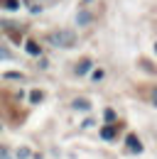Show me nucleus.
Instances as JSON below:
<instances>
[{
  "label": "nucleus",
  "mask_w": 157,
  "mask_h": 159,
  "mask_svg": "<svg viewBox=\"0 0 157 159\" xmlns=\"http://www.w3.org/2000/svg\"><path fill=\"white\" fill-rule=\"evenodd\" d=\"M49 42H52L54 47H74L76 34L69 32V30H59V32H52V34H49Z\"/></svg>",
  "instance_id": "nucleus-1"
},
{
  "label": "nucleus",
  "mask_w": 157,
  "mask_h": 159,
  "mask_svg": "<svg viewBox=\"0 0 157 159\" xmlns=\"http://www.w3.org/2000/svg\"><path fill=\"white\" fill-rule=\"evenodd\" d=\"M128 147H130L133 152H142V144H140V139H137L135 135H130V137H128Z\"/></svg>",
  "instance_id": "nucleus-2"
},
{
  "label": "nucleus",
  "mask_w": 157,
  "mask_h": 159,
  "mask_svg": "<svg viewBox=\"0 0 157 159\" xmlns=\"http://www.w3.org/2000/svg\"><path fill=\"white\" fill-rule=\"evenodd\" d=\"M101 137L103 139H113L116 137V130H113V127H103V130H101Z\"/></svg>",
  "instance_id": "nucleus-3"
},
{
  "label": "nucleus",
  "mask_w": 157,
  "mask_h": 159,
  "mask_svg": "<svg viewBox=\"0 0 157 159\" xmlns=\"http://www.w3.org/2000/svg\"><path fill=\"white\" fill-rule=\"evenodd\" d=\"M88 69H91V61L86 59V61H81V64H78V66H76V74H86Z\"/></svg>",
  "instance_id": "nucleus-4"
},
{
  "label": "nucleus",
  "mask_w": 157,
  "mask_h": 159,
  "mask_svg": "<svg viewBox=\"0 0 157 159\" xmlns=\"http://www.w3.org/2000/svg\"><path fill=\"white\" fill-rule=\"evenodd\" d=\"M27 52H30V54H39V47L35 42H27Z\"/></svg>",
  "instance_id": "nucleus-5"
},
{
  "label": "nucleus",
  "mask_w": 157,
  "mask_h": 159,
  "mask_svg": "<svg viewBox=\"0 0 157 159\" xmlns=\"http://www.w3.org/2000/svg\"><path fill=\"white\" fill-rule=\"evenodd\" d=\"M5 7L7 10H17V0H5Z\"/></svg>",
  "instance_id": "nucleus-6"
},
{
  "label": "nucleus",
  "mask_w": 157,
  "mask_h": 159,
  "mask_svg": "<svg viewBox=\"0 0 157 159\" xmlns=\"http://www.w3.org/2000/svg\"><path fill=\"white\" fill-rule=\"evenodd\" d=\"M103 115H106V120H108V122H113V120H116V113H113V110H106Z\"/></svg>",
  "instance_id": "nucleus-7"
},
{
  "label": "nucleus",
  "mask_w": 157,
  "mask_h": 159,
  "mask_svg": "<svg viewBox=\"0 0 157 159\" xmlns=\"http://www.w3.org/2000/svg\"><path fill=\"white\" fill-rule=\"evenodd\" d=\"M30 98H32V103H39V100H42V93H39V91H35Z\"/></svg>",
  "instance_id": "nucleus-8"
},
{
  "label": "nucleus",
  "mask_w": 157,
  "mask_h": 159,
  "mask_svg": "<svg viewBox=\"0 0 157 159\" xmlns=\"http://www.w3.org/2000/svg\"><path fill=\"white\" fill-rule=\"evenodd\" d=\"M86 22H88V15H86V12H81V15H78V25H86Z\"/></svg>",
  "instance_id": "nucleus-9"
},
{
  "label": "nucleus",
  "mask_w": 157,
  "mask_h": 159,
  "mask_svg": "<svg viewBox=\"0 0 157 159\" xmlns=\"http://www.w3.org/2000/svg\"><path fill=\"white\" fill-rule=\"evenodd\" d=\"M74 108H88V103H86V100H76V103H74Z\"/></svg>",
  "instance_id": "nucleus-10"
},
{
  "label": "nucleus",
  "mask_w": 157,
  "mask_h": 159,
  "mask_svg": "<svg viewBox=\"0 0 157 159\" xmlns=\"http://www.w3.org/2000/svg\"><path fill=\"white\" fill-rule=\"evenodd\" d=\"M152 100H155V105H157V88H155V98H152Z\"/></svg>",
  "instance_id": "nucleus-11"
},
{
  "label": "nucleus",
  "mask_w": 157,
  "mask_h": 159,
  "mask_svg": "<svg viewBox=\"0 0 157 159\" xmlns=\"http://www.w3.org/2000/svg\"><path fill=\"white\" fill-rule=\"evenodd\" d=\"M155 52H157V44H155Z\"/></svg>",
  "instance_id": "nucleus-12"
}]
</instances>
